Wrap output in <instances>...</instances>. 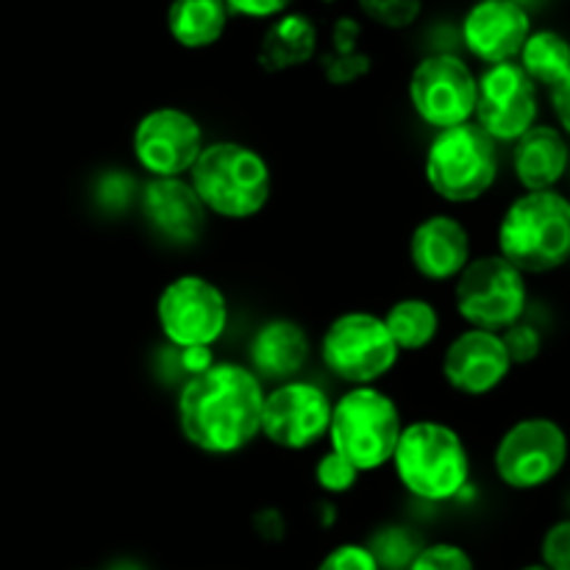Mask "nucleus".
<instances>
[{
	"mask_svg": "<svg viewBox=\"0 0 570 570\" xmlns=\"http://www.w3.org/2000/svg\"><path fill=\"white\" fill-rule=\"evenodd\" d=\"M265 384L248 365L215 362L189 376L178 393V429L184 440L212 456H232L262 434Z\"/></svg>",
	"mask_w": 570,
	"mask_h": 570,
	"instance_id": "f257e3e1",
	"label": "nucleus"
},
{
	"mask_svg": "<svg viewBox=\"0 0 570 570\" xmlns=\"http://www.w3.org/2000/svg\"><path fill=\"white\" fill-rule=\"evenodd\" d=\"M390 462L401 488L429 504L460 499L471 482V454L465 440L443 421L406 423Z\"/></svg>",
	"mask_w": 570,
	"mask_h": 570,
	"instance_id": "f03ea898",
	"label": "nucleus"
},
{
	"mask_svg": "<svg viewBox=\"0 0 570 570\" xmlns=\"http://www.w3.org/2000/svg\"><path fill=\"white\" fill-rule=\"evenodd\" d=\"M189 184L209 215L248 220L267 206L273 173L265 156L245 142L220 139L204 145L189 170Z\"/></svg>",
	"mask_w": 570,
	"mask_h": 570,
	"instance_id": "7ed1b4c3",
	"label": "nucleus"
},
{
	"mask_svg": "<svg viewBox=\"0 0 570 570\" xmlns=\"http://www.w3.org/2000/svg\"><path fill=\"white\" fill-rule=\"evenodd\" d=\"M499 256L527 273H551L570 259V200L554 189L527 193L499 223Z\"/></svg>",
	"mask_w": 570,
	"mask_h": 570,
	"instance_id": "20e7f679",
	"label": "nucleus"
},
{
	"mask_svg": "<svg viewBox=\"0 0 570 570\" xmlns=\"http://www.w3.org/2000/svg\"><path fill=\"white\" fill-rule=\"evenodd\" d=\"M401 432L404 421L399 404L373 384L351 387L334 401L326 438L334 454L343 456L360 473H371L390 465Z\"/></svg>",
	"mask_w": 570,
	"mask_h": 570,
	"instance_id": "39448f33",
	"label": "nucleus"
},
{
	"mask_svg": "<svg viewBox=\"0 0 570 570\" xmlns=\"http://www.w3.org/2000/svg\"><path fill=\"white\" fill-rule=\"evenodd\" d=\"M423 173L434 195L449 204H473L499 178V142L476 122L445 128L429 142Z\"/></svg>",
	"mask_w": 570,
	"mask_h": 570,
	"instance_id": "423d86ee",
	"label": "nucleus"
},
{
	"mask_svg": "<svg viewBox=\"0 0 570 570\" xmlns=\"http://www.w3.org/2000/svg\"><path fill=\"white\" fill-rule=\"evenodd\" d=\"M323 365L351 387H373L401 360L382 315L351 309L334 317L321 337Z\"/></svg>",
	"mask_w": 570,
	"mask_h": 570,
	"instance_id": "0eeeda50",
	"label": "nucleus"
},
{
	"mask_svg": "<svg viewBox=\"0 0 570 570\" xmlns=\"http://www.w3.org/2000/svg\"><path fill=\"white\" fill-rule=\"evenodd\" d=\"M527 276L499 254L468 262L454 282V304L462 321L484 332H507L527 312Z\"/></svg>",
	"mask_w": 570,
	"mask_h": 570,
	"instance_id": "6e6552de",
	"label": "nucleus"
},
{
	"mask_svg": "<svg viewBox=\"0 0 570 570\" xmlns=\"http://www.w3.org/2000/svg\"><path fill=\"white\" fill-rule=\"evenodd\" d=\"M156 323L178 351L212 348L228 328V298L212 278L184 273L161 287Z\"/></svg>",
	"mask_w": 570,
	"mask_h": 570,
	"instance_id": "1a4fd4ad",
	"label": "nucleus"
},
{
	"mask_svg": "<svg viewBox=\"0 0 570 570\" xmlns=\"http://www.w3.org/2000/svg\"><path fill=\"white\" fill-rule=\"evenodd\" d=\"M410 106L434 131L473 120L476 72L456 53H429L412 67L406 83Z\"/></svg>",
	"mask_w": 570,
	"mask_h": 570,
	"instance_id": "9d476101",
	"label": "nucleus"
},
{
	"mask_svg": "<svg viewBox=\"0 0 570 570\" xmlns=\"http://www.w3.org/2000/svg\"><path fill=\"white\" fill-rule=\"evenodd\" d=\"M568 462V434L551 417H523L504 432L493 454L495 473L512 490H538L560 476Z\"/></svg>",
	"mask_w": 570,
	"mask_h": 570,
	"instance_id": "9b49d317",
	"label": "nucleus"
},
{
	"mask_svg": "<svg viewBox=\"0 0 570 570\" xmlns=\"http://www.w3.org/2000/svg\"><path fill=\"white\" fill-rule=\"evenodd\" d=\"M204 145L198 117L178 106L145 111L131 134L134 159L150 178H181L193 170Z\"/></svg>",
	"mask_w": 570,
	"mask_h": 570,
	"instance_id": "f8f14e48",
	"label": "nucleus"
},
{
	"mask_svg": "<svg viewBox=\"0 0 570 570\" xmlns=\"http://www.w3.org/2000/svg\"><path fill=\"white\" fill-rule=\"evenodd\" d=\"M332 404L326 390L306 379H289L265 393L262 434L267 443L284 451H306L321 443L332 423Z\"/></svg>",
	"mask_w": 570,
	"mask_h": 570,
	"instance_id": "ddd939ff",
	"label": "nucleus"
},
{
	"mask_svg": "<svg viewBox=\"0 0 570 570\" xmlns=\"http://www.w3.org/2000/svg\"><path fill=\"white\" fill-rule=\"evenodd\" d=\"M538 120V83L518 61L493 65L476 76L473 122L495 142H515Z\"/></svg>",
	"mask_w": 570,
	"mask_h": 570,
	"instance_id": "4468645a",
	"label": "nucleus"
},
{
	"mask_svg": "<svg viewBox=\"0 0 570 570\" xmlns=\"http://www.w3.org/2000/svg\"><path fill=\"white\" fill-rule=\"evenodd\" d=\"M512 360L499 332L468 328L456 334L443 354V379L454 393L479 395L493 393L510 376Z\"/></svg>",
	"mask_w": 570,
	"mask_h": 570,
	"instance_id": "2eb2a0df",
	"label": "nucleus"
},
{
	"mask_svg": "<svg viewBox=\"0 0 570 570\" xmlns=\"http://www.w3.org/2000/svg\"><path fill=\"white\" fill-rule=\"evenodd\" d=\"M532 33L521 0H476L462 20V42L488 67L515 61Z\"/></svg>",
	"mask_w": 570,
	"mask_h": 570,
	"instance_id": "dca6fc26",
	"label": "nucleus"
},
{
	"mask_svg": "<svg viewBox=\"0 0 570 570\" xmlns=\"http://www.w3.org/2000/svg\"><path fill=\"white\" fill-rule=\"evenodd\" d=\"M410 262L426 282H456L471 262V234L456 217L429 215L412 228Z\"/></svg>",
	"mask_w": 570,
	"mask_h": 570,
	"instance_id": "f3484780",
	"label": "nucleus"
},
{
	"mask_svg": "<svg viewBox=\"0 0 570 570\" xmlns=\"http://www.w3.org/2000/svg\"><path fill=\"white\" fill-rule=\"evenodd\" d=\"M145 220L170 243H193L204 232L206 215L193 184L184 178H150L139 195Z\"/></svg>",
	"mask_w": 570,
	"mask_h": 570,
	"instance_id": "a211bd4d",
	"label": "nucleus"
},
{
	"mask_svg": "<svg viewBox=\"0 0 570 570\" xmlns=\"http://www.w3.org/2000/svg\"><path fill=\"white\" fill-rule=\"evenodd\" d=\"M309 354L312 345L304 326L289 321V317H273V321L262 323L250 337L248 367L259 376L262 384H282L289 379H298V373L309 362Z\"/></svg>",
	"mask_w": 570,
	"mask_h": 570,
	"instance_id": "6ab92c4d",
	"label": "nucleus"
},
{
	"mask_svg": "<svg viewBox=\"0 0 570 570\" xmlns=\"http://www.w3.org/2000/svg\"><path fill=\"white\" fill-rule=\"evenodd\" d=\"M568 142L562 134L551 126H538L534 122L523 137L515 139L512 150V170L527 193H546L554 189V184L566 176L568 170Z\"/></svg>",
	"mask_w": 570,
	"mask_h": 570,
	"instance_id": "aec40b11",
	"label": "nucleus"
},
{
	"mask_svg": "<svg viewBox=\"0 0 570 570\" xmlns=\"http://www.w3.org/2000/svg\"><path fill=\"white\" fill-rule=\"evenodd\" d=\"M321 33L312 17L287 11L276 17L259 42V65L265 72H287L317 56Z\"/></svg>",
	"mask_w": 570,
	"mask_h": 570,
	"instance_id": "412c9836",
	"label": "nucleus"
},
{
	"mask_svg": "<svg viewBox=\"0 0 570 570\" xmlns=\"http://www.w3.org/2000/svg\"><path fill=\"white\" fill-rule=\"evenodd\" d=\"M232 11L223 0H173L167 6V33L187 50L212 48L226 33Z\"/></svg>",
	"mask_w": 570,
	"mask_h": 570,
	"instance_id": "4be33fe9",
	"label": "nucleus"
},
{
	"mask_svg": "<svg viewBox=\"0 0 570 570\" xmlns=\"http://www.w3.org/2000/svg\"><path fill=\"white\" fill-rule=\"evenodd\" d=\"M390 337L395 340L399 351H423L438 340L440 334V312L432 301L426 298H401L390 304V309L382 315Z\"/></svg>",
	"mask_w": 570,
	"mask_h": 570,
	"instance_id": "5701e85b",
	"label": "nucleus"
},
{
	"mask_svg": "<svg viewBox=\"0 0 570 570\" xmlns=\"http://www.w3.org/2000/svg\"><path fill=\"white\" fill-rule=\"evenodd\" d=\"M362 28L351 17H340L332 28V48L321 56V70L334 87H348L371 72V59L360 50Z\"/></svg>",
	"mask_w": 570,
	"mask_h": 570,
	"instance_id": "b1692460",
	"label": "nucleus"
},
{
	"mask_svg": "<svg viewBox=\"0 0 570 570\" xmlns=\"http://www.w3.org/2000/svg\"><path fill=\"white\" fill-rule=\"evenodd\" d=\"M518 65L540 87H554L570 70V42L560 31H532L518 53Z\"/></svg>",
	"mask_w": 570,
	"mask_h": 570,
	"instance_id": "393cba45",
	"label": "nucleus"
},
{
	"mask_svg": "<svg viewBox=\"0 0 570 570\" xmlns=\"http://www.w3.org/2000/svg\"><path fill=\"white\" fill-rule=\"evenodd\" d=\"M367 551L376 560L379 570H410L412 560L421 554L423 543L421 534L410 527H382L373 532V538L367 540Z\"/></svg>",
	"mask_w": 570,
	"mask_h": 570,
	"instance_id": "a878e982",
	"label": "nucleus"
},
{
	"mask_svg": "<svg viewBox=\"0 0 570 570\" xmlns=\"http://www.w3.org/2000/svg\"><path fill=\"white\" fill-rule=\"evenodd\" d=\"M362 14L390 31H404L415 26L423 11V0H356Z\"/></svg>",
	"mask_w": 570,
	"mask_h": 570,
	"instance_id": "bb28decb",
	"label": "nucleus"
},
{
	"mask_svg": "<svg viewBox=\"0 0 570 570\" xmlns=\"http://www.w3.org/2000/svg\"><path fill=\"white\" fill-rule=\"evenodd\" d=\"M360 476L362 473L356 471V468H351L343 456L334 454L332 449H328L315 465L317 488L328 495H343L348 493V490H354L356 482H360Z\"/></svg>",
	"mask_w": 570,
	"mask_h": 570,
	"instance_id": "cd10ccee",
	"label": "nucleus"
},
{
	"mask_svg": "<svg viewBox=\"0 0 570 570\" xmlns=\"http://www.w3.org/2000/svg\"><path fill=\"white\" fill-rule=\"evenodd\" d=\"M410 570H476L471 554L456 543H429L412 560Z\"/></svg>",
	"mask_w": 570,
	"mask_h": 570,
	"instance_id": "c85d7f7f",
	"label": "nucleus"
},
{
	"mask_svg": "<svg viewBox=\"0 0 570 570\" xmlns=\"http://www.w3.org/2000/svg\"><path fill=\"white\" fill-rule=\"evenodd\" d=\"M501 340H504L512 365H527V362L538 360L540 348H543V340H540L538 328L521 321H518L515 326L507 328V332L501 334Z\"/></svg>",
	"mask_w": 570,
	"mask_h": 570,
	"instance_id": "c756f323",
	"label": "nucleus"
},
{
	"mask_svg": "<svg viewBox=\"0 0 570 570\" xmlns=\"http://www.w3.org/2000/svg\"><path fill=\"white\" fill-rule=\"evenodd\" d=\"M317 570H379L365 543H343L328 551Z\"/></svg>",
	"mask_w": 570,
	"mask_h": 570,
	"instance_id": "7c9ffc66",
	"label": "nucleus"
},
{
	"mask_svg": "<svg viewBox=\"0 0 570 570\" xmlns=\"http://www.w3.org/2000/svg\"><path fill=\"white\" fill-rule=\"evenodd\" d=\"M540 554H543V566L549 570H570V518L554 523L546 532Z\"/></svg>",
	"mask_w": 570,
	"mask_h": 570,
	"instance_id": "2f4dec72",
	"label": "nucleus"
},
{
	"mask_svg": "<svg viewBox=\"0 0 570 570\" xmlns=\"http://www.w3.org/2000/svg\"><path fill=\"white\" fill-rule=\"evenodd\" d=\"M232 14L245 17V20H276L287 14L295 0H223Z\"/></svg>",
	"mask_w": 570,
	"mask_h": 570,
	"instance_id": "473e14b6",
	"label": "nucleus"
},
{
	"mask_svg": "<svg viewBox=\"0 0 570 570\" xmlns=\"http://www.w3.org/2000/svg\"><path fill=\"white\" fill-rule=\"evenodd\" d=\"M551 106H554V115L560 120V126L570 134V70L560 83L551 87Z\"/></svg>",
	"mask_w": 570,
	"mask_h": 570,
	"instance_id": "72a5a7b5",
	"label": "nucleus"
},
{
	"mask_svg": "<svg viewBox=\"0 0 570 570\" xmlns=\"http://www.w3.org/2000/svg\"><path fill=\"white\" fill-rule=\"evenodd\" d=\"M178 356H181V367L187 376H198V373L209 371L212 365H215V354H212V348H187V351H178Z\"/></svg>",
	"mask_w": 570,
	"mask_h": 570,
	"instance_id": "f704fd0d",
	"label": "nucleus"
},
{
	"mask_svg": "<svg viewBox=\"0 0 570 570\" xmlns=\"http://www.w3.org/2000/svg\"><path fill=\"white\" fill-rule=\"evenodd\" d=\"M521 570H549L543 566V562H540V566H527V568H521Z\"/></svg>",
	"mask_w": 570,
	"mask_h": 570,
	"instance_id": "c9c22d12",
	"label": "nucleus"
},
{
	"mask_svg": "<svg viewBox=\"0 0 570 570\" xmlns=\"http://www.w3.org/2000/svg\"><path fill=\"white\" fill-rule=\"evenodd\" d=\"M326 3H334V0H326Z\"/></svg>",
	"mask_w": 570,
	"mask_h": 570,
	"instance_id": "e433bc0d",
	"label": "nucleus"
}]
</instances>
